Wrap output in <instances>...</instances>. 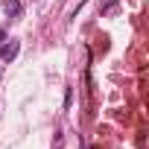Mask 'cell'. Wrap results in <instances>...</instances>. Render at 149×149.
Segmentation results:
<instances>
[{
    "mask_svg": "<svg viewBox=\"0 0 149 149\" xmlns=\"http://www.w3.org/2000/svg\"><path fill=\"white\" fill-rule=\"evenodd\" d=\"M3 12H6L9 18H21L24 6H21V0H3Z\"/></svg>",
    "mask_w": 149,
    "mask_h": 149,
    "instance_id": "obj_1",
    "label": "cell"
},
{
    "mask_svg": "<svg viewBox=\"0 0 149 149\" xmlns=\"http://www.w3.org/2000/svg\"><path fill=\"white\" fill-rule=\"evenodd\" d=\"M18 50H21V44H18V41H9V44H3V47H0V58L12 61V58L18 56Z\"/></svg>",
    "mask_w": 149,
    "mask_h": 149,
    "instance_id": "obj_2",
    "label": "cell"
},
{
    "mask_svg": "<svg viewBox=\"0 0 149 149\" xmlns=\"http://www.w3.org/2000/svg\"><path fill=\"white\" fill-rule=\"evenodd\" d=\"M6 41V29H0V44H3Z\"/></svg>",
    "mask_w": 149,
    "mask_h": 149,
    "instance_id": "obj_3",
    "label": "cell"
}]
</instances>
